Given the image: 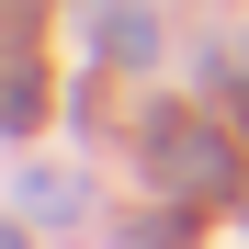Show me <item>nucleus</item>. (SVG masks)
I'll list each match as a JSON object with an SVG mask.
<instances>
[{
	"label": "nucleus",
	"instance_id": "1",
	"mask_svg": "<svg viewBox=\"0 0 249 249\" xmlns=\"http://www.w3.org/2000/svg\"><path fill=\"white\" fill-rule=\"evenodd\" d=\"M102 46H113V57H147L159 34H147V12H124V0H113V12H102Z\"/></svg>",
	"mask_w": 249,
	"mask_h": 249
},
{
	"label": "nucleus",
	"instance_id": "2",
	"mask_svg": "<svg viewBox=\"0 0 249 249\" xmlns=\"http://www.w3.org/2000/svg\"><path fill=\"white\" fill-rule=\"evenodd\" d=\"M34 102H46V91H34V68H12V79H0V124H34Z\"/></svg>",
	"mask_w": 249,
	"mask_h": 249
},
{
	"label": "nucleus",
	"instance_id": "3",
	"mask_svg": "<svg viewBox=\"0 0 249 249\" xmlns=\"http://www.w3.org/2000/svg\"><path fill=\"white\" fill-rule=\"evenodd\" d=\"M23 204H34V215H79V181L57 170V181H23Z\"/></svg>",
	"mask_w": 249,
	"mask_h": 249
},
{
	"label": "nucleus",
	"instance_id": "4",
	"mask_svg": "<svg viewBox=\"0 0 249 249\" xmlns=\"http://www.w3.org/2000/svg\"><path fill=\"white\" fill-rule=\"evenodd\" d=\"M181 238H193L181 215H159V227H124V249H181Z\"/></svg>",
	"mask_w": 249,
	"mask_h": 249
},
{
	"label": "nucleus",
	"instance_id": "5",
	"mask_svg": "<svg viewBox=\"0 0 249 249\" xmlns=\"http://www.w3.org/2000/svg\"><path fill=\"white\" fill-rule=\"evenodd\" d=\"M0 249H12V227H0Z\"/></svg>",
	"mask_w": 249,
	"mask_h": 249
}]
</instances>
